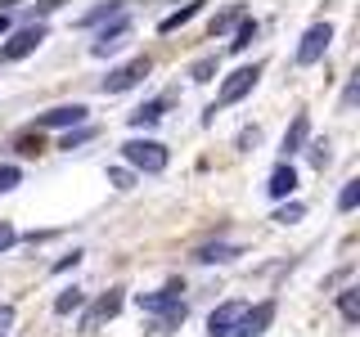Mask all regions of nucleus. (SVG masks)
I'll use <instances>...</instances> for the list:
<instances>
[{
	"label": "nucleus",
	"mask_w": 360,
	"mask_h": 337,
	"mask_svg": "<svg viewBox=\"0 0 360 337\" xmlns=\"http://www.w3.org/2000/svg\"><path fill=\"white\" fill-rule=\"evenodd\" d=\"M18 153H41V135H18Z\"/></svg>",
	"instance_id": "nucleus-29"
},
{
	"label": "nucleus",
	"mask_w": 360,
	"mask_h": 337,
	"mask_svg": "<svg viewBox=\"0 0 360 337\" xmlns=\"http://www.w3.org/2000/svg\"><path fill=\"white\" fill-rule=\"evenodd\" d=\"M9 32V9H0V37Z\"/></svg>",
	"instance_id": "nucleus-35"
},
{
	"label": "nucleus",
	"mask_w": 360,
	"mask_h": 337,
	"mask_svg": "<svg viewBox=\"0 0 360 337\" xmlns=\"http://www.w3.org/2000/svg\"><path fill=\"white\" fill-rule=\"evenodd\" d=\"M82 121H86V104H59V108L41 112L37 126H82Z\"/></svg>",
	"instance_id": "nucleus-10"
},
{
	"label": "nucleus",
	"mask_w": 360,
	"mask_h": 337,
	"mask_svg": "<svg viewBox=\"0 0 360 337\" xmlns=\"http://www.w3.org/2000/svg\"><path fill=\"white\" fill-rule=\"evenodd\" d=\"M162 112H167L162 99H149L144 108H135V112H131V126H135V131H144V126H153V121H162Z\"/></svg>",
	"instance_id": "nucleus-15"
},
{
	"label": "nucleus",
	"mask_w": 360,
	"mask_h": 337,
	"mask_svg": "<svg viewBox=\"0 0 360 337\" xmlns=\"http://www.w3.org/2000/svg\"><path fill=\"white\" fill-rule=\"evenodd\" d=\"M140 310L158 319V333H172L185 324V301H180V288H162V292H140Z\"/></svg>",
	"instance_id": "nucleus-1"
},
{
	"label": "nucleus",
	"mask_w": 360,
	"mask_h": 337,
	"mask_svg": "<svg viewBox=\"0 0 360 337\" xmlns=\"http://www.w3.org/2000/svg\"><path fill=\"white\" fill-rule=\"evenodd\" d=\"M356 202H360V180H347L342 194H338V211H352Z\"/></svg>",
	"instance_id": "nucleus-20"
},
{
	"label": "nucleus",
	"mask_w": 360,
	"mask_h": 337,
	"mask_svg": "<svg viewBox=\"0 0 360 337\" xmlns=\"http://www.w3.org/2000/svg\"><path fill=\"white\" fill-rule=\"evenodd\" d=\"M302 216H307V207H302V202H284V207H279L270 220H275V225H297Z\"/></svg>",
	"instance_id": "nucleus-19"
},
{
	"label": "nucleus",
	"mask_w": 360,
	"mask_h": 337,
	"mask_svg": "<svg viewBox=\"0 0 360 337\" xmlns=\"http://www.w3.org/2000/svg\"><path fill=\"white\" fill-rule=\"evenodd\" d=\"M270 324H275V301H257V306L243 310V319L234 324L230 337H262V333H270Z\"/></svg>",
	"instance_id": "nucleus-5"
},
{
	"label": "nucleus",
	"mask_w": 360,
	"mask_h": 337,
	"mask_svg": "<svg viewBox=\"0 0 360 337\" xmlns=\"http://www.w3.org/2000/svg\"><path fill=\"white\" fill-rule=\"evenodd\" d=\"M243 301H225V306H217V310H212V319H207V333L212 337H230L234 333V324H239L243 319Z\"/></svg>",
	"instance_id": "nucleus-9"
},
{
	"label": "nucleus",
	"mask_w": 360,
	"mask_h": 337,
	"mask_svg": "<svg viewBox=\"0 0 360 337\" xmlns=\"http://www.w3.org/2000/svg\"><path fill=\"white\" fill-rule=\"evenodd\" d=\"M307 135H311V117H307V112H297V117H292V126H288V135H284V157L297 153L302 144H307Z\"/></svg>",
	"instance_id": "nucleus-13"
},
{
	"label": "nucleus",
	"mask_w": 360,
	"mask_h": 337,
	"mask_svg": "<svg viewBox=\"0 0 360 337\" xmlns=\"http://www.w3.org/2000/svg\"><path fill=\"white\" fill-rule=\"evenodd\" d=\"M149 54H140V59H131V63H122V67H112V72L104 77V90L108 95H122V90H131L140 77H149Z\"/></svg>",
	"instance_id": "nucleus-7"
},
{
	"label": "nucleus",
	"mask_w": 360,
	"mask_h": 337,
	"mask_svg": "<svg viewBox=\"0 0 360 337\" xmlns=\"http://www.w3.org/2000/svg\"><path fill=\"white\" fill-rule=\"evenodd\" d=\"M127 37H131V18L117 14V18H112V27H108L95 45H90V54H95V59H108V54H117L122 45H127Z\"/></svg>",
	"instance_id": "nucleus-8"
},
{
	"label": "nucleus",
	"mask_w": 360,
	"mask_h": 337,
	"mask_svg": "<svg viewBox=\"0 0 360 337\" xmlns=\"http://www.w3.org/2000/svg\"><path fill=\"white\" fill-rule=\"evenodd\" d=\"M234 256H239V247H234V243H202L198 252H194V261L217 265V261H234Z\"/></svg>",
	"instance_id": "nucleus-14"
},
{
	"label": "nucleus",
	"mask_w": 360,
	"mask_h": 337,
	"mask_svg": "<svg viewBox=\"0 0 360 337\" xmlns=\"http://www.w3.org/2000/svg\"><path fill=\"white\" fill-rule=\"evenodd\" d=\"M252 41H257V22H252V18H239V32H234L230 50H234V54H243L248 45H252Z\"/></svg>",
	"instance_id": "nucleus-17"
},
{
	"label": "nucleus",
	"mask_w": 360,
	"mask_h": 337,
	"mask_svg": "<svg viewBox=\"0 0 360 337\" xmlns=\"http://www.w3.org/2000/svg\"><path fill=\"white\" fill-rule=\"evenodd\" d=\"M117 310H122V292L112 288V292H104V297L95 301V310L86 315V329H99V324H104V319H112Z\"/></svg>",
	"instance_id": "nucleus-12"
},
{
	"label": "nucleus",
	"mask_w": 360,
	"mask_h": 337,
	"mask_svg": "<svg viewBox=\"0 0 360 337\" xmlns=\"http://www.w3.org/2000/svg\"><path fill=\"white\" fill-rule=\"evenodd\" d=\"M311 162L324 171V162H329V144H324V140H315V144H311Z\"/></svg>",
	"instance_id": "nucleus-28"
},
{
	"label": "nucleus",
	"mask_w": 360,
	"mask_h": 337,
	"mask_svg": "<svg viewBox=\"0 0 360 337\" xmlns=\"http://www.w3.org/2000/svg\"><path fill=\"white\" fill-rule=\"evenodd\" d=\"M212 72H217V59H198L194 67H189V77H194V81H207Z\"/></svg>",
	"instance_id": "nucleus-25"
},
{
	"label": "nucleus",
	"mask_w": 360,
	"mask_h": 337,
	"mask_svg": "<svg viewBox=\"0 0 360 337\" xmlns=\"http://www.w3.org/2000/svg\"><path fill=\"white\" fill-rule=\"evenodd\" d=\"M82 140H90V131H86V126H82V131H77V135H72V131H68V135H63V144H59V149H77V144H82Z\"/></svg>",
	"instance_id": "nucleus-30"
},
{
	"label": "nucleus",
	"mask_w": 360,
	"mask_h": 337,
	"mask_svg": "<svg viewBox=\"0 0 360 337\" xmlns=\"http://www.w3.org/2000/svg\"><path fill=\"white\" fill-rule=\"evenodd\" d=\"M338 310H342V319H347V324H356V319H360V297H356V288H347L342 297H338Z\"/></svg>",
	"instance_id": "nucleus-18"
},
{
	"label": "nucleus",
	"mask_w": 360,
	"mask_h": 337,
	"mask_svg": "<svg viewBox=\"0 0 360 337\" xmlns=\"http://www.w3.org/2000/svg\"><path fill=\"white\" fill-rule=\"evenodd\" d=\"M122 157H127L135 171H144V176H162L167 171V149L158 140H127L122 144Z\"/></svg>",
	"instance_id": "nucleus-2"
},
{
	"label": "nucleus",
	"mask_w": 360,
	"mask_h": 337,
	"mask_svg": "<svg viewBox=\"0 0 360 337\" xmlns=\"http://www.w3.org/2000/svg\"><path fill=\"white\" fill-rule=\"evenodd\" d=\"M18 180H22V171H18V166H0V194H9V189H14Z\"/></svg>",
	"instance_id": "nucleus-23"
},
{
	"label": "nucleus",
	"mask_w": 360,
	"mask_h": 337,
	"mask_svg": "<svg viewBox=\"0 0 360 337\" xmlns=\"http://www.w3.org/2000/svg\"><path fill=\"white\" fill-rule=\"evenodd\" d=\"M257 140H262V131H257V126H252V131H243V135H239V149H252Z\"/></svg>",
	"instance_id": "nucleus-31"
},
{
	"label": "nucleus",
	"mask_w": 360,
	"mask_h": 337,
	"mask_svg": "<svg viewBox=\"0 0 360 337\" xmlns=\"http://www.w3.org/2000/svg\"><path fill=\"white\" fill-rule=\"evenodd\" d=\"M257 77H262V63H252V67H234L230 77L221 81V90H217V104H212L207 112H217V108H230V104H239V99L248 95V90L257 86Z\"/></svg>",
	"instance_id": "nucleus-3"
},
{
	"label": "nucleus",
	"mask_w": 360,
	"mask_h": 337,
	"mask_svg": "<svg viewBox=\"0 0 360 337\" xmlns=\"http://www.w3.org/2000/svg\"><path fill=\"white\" fill-rule=\"evenodd\" d=\"M356 95H360V81H356V77H352V81H347V95H342V104L352 108V104H356Z\"/></svg>",
	"instance_id": "nucleus-32"
},
{
	"label": "nucleus",
	"mask_w": 360,
	"mask_h": 337,
	"mask_svg": "<svg viewBox=\"0 0 360 337\" xmlns=\"http://www.w3.org/2000/svg\"><path fill=\"white\" fill-rule=\"evenodd\" d=\"M45 37H50V32H45L41 22H37V27H22V32H14V37L0 45V63H18V59H27L32 50H41V41H45Z\"/></svg>",
	"instance_id": "nucleus-4"
},
{
	"label": "nucleus",
	"mask_w": 360,
	"mask_h": 337,
	"mask_svg": "<svg viewBox=\"0 0 360 337\" xmlns=\"http://www.w3.org/2000/svg\"><path fill=\"white\" fill-rule=\"evenodd\" d=\"M329 41H333V27H329V22H315V27H307V37H302V45H297V63L302 67L320 63L324 50H329Z\"/></svg>",
	"instance_id": "nucleus-6"
},
{
	"label": "nucleus",
	"mask_w": 360,
	"mask_h": 337,
	"mask_svg": "<svg viewBox=\"0 0 360 337\" xmlns=\"http://www.w3.org/2000/svg\"><path fill=\"white\" fill-rule=\"evenodd\" d=\"M122 14V5H99V9H90V14L82 18V27H95V22H104V18H117Z\"/></svg>",
	"instance_id": "nucleus-22"
},
{
	"label": "nucleus",
	"mask_w": 360,
	"mask_h": 337,
	"mask_svg": "<svg viewBox=\"0 0 360 337\" xmlns=\"http://www.w3.org/2000/svg\"><path fill=\"white\" fill-rule=\"evenodd\" d=\"M77 306H82V292H77V288H72V292H63V297L54 301V310H59V315H68V310H77Z\"/></svg>",
	"instance_id": "nucleus-24"
},
{
	"label": "nucleus",
	"mask_w": 360,
	"mask_h": 337,
	"mask_svg": "<svg viewBox=\"0 0 360 337\" xmlns=\"http://www.w3.org/2000/svg\"><path fill=\"white\" fill-rule=\"evenodd\" d=\"M9 324H14V306H0V333H9Z\"/></svg>",
	"instance_id": "nucleus-33"
},
{
	"label": "nucleus",
	"mask_w": 360,
	"mask_h": 337,
	"mask_svg": "<svg viewBox=\"0 0 360 337\" xmlns=\"http://www.w3.org/2000/svg\"><path fill=\"white\" fill-rule=\"evenodd\" d=\"M198 9H202V0H194V5H185V9H176V14H167L162 22H158V32H162V37H172L176 27H185L189 18H198Z\"/></svg>",
	"instance_id": "nucleus-16"
},
{
	"label": "nucleus",
	"mask_w": 360,
	"mask_h": 337,
	"mask_svg": "<svg viewBox=\"0 0 360 337\" xmlns=\"http://www.w3.org/2000/svg\"><path fill=\"white\" fill-rule=\"evenodd\" d=\"M14 243H18V230H14L9 220H0V252H9Z\"/></svg>",
	"instance_id": "nucleus-27"
},
{
	"label": "nucleus",
	"mask_w": 360,
	"mask_h": 337,
	"mask_svg": "<svg viewBox=\"0 0 360 337\" xmlns=\"http://www.w3.org/2000/svg\"><path fill=\"white\" fill-rule=\"evenodd\" d=\"M292 189H297V171H292V162H279L275 171H270V185H266V194H270V198H288Z\"/></svg>",
	"instance_id": "nucleus-11"
},
{
	"label": "nucleus",
	"mask_w": 360,
	"mask_h": 337,
	"mask_svg": "<svg viewBox=\"0 0 360 337\" xmlns=\"http://www.w3.org/2000/svg\"><path fill=\"white\" fill-rule=\"evenodd\" d=\"M239 18H243V9H239V5L225 9V14H217V18H212V37H221V32H225V27H234Z\"/></svg>",
	"instance_id": "nucleus-21"
},
{
	"label": "nucleus",
	"mask_w": 360,
	"mask_h": 337,
	"mask_svg": "<svg viewBox=\"0 0 360 337\" xmlns=\"http://www.w3.org/2000/svg\"><path fill=\"white\" fill-rule=\"evenodd\" d=\"M108 185H117V189H131V185H135V176L127 171V166H112V171H108Z\"/></svg>",
	"instance_id": "nucleus-26"
},
{
	"label": "nucleus",
	"mask_w": 360,
	"mask_h": 337,
	"mask_svg": "<svg viewBox=\"0 0 360 337\" xmlns=\"http://www.w3.org/2000/svg\"><path fill=\"white\" fill-rule=\"evenodd\" d=\"M77 261H82V252H72V256H63V261H59V265H54V270H59V275H63V270H72Z\"/></svg>",
	"instance_id": "nucleus-34"
},
{
	"label": "nucleus",
	"mask_w": 360,
	"mask_h": 337,
	"mask_svg": "<svg viewBox=\"0 0 360 337\" xmlns=\"http://www.w3.org/2000/svg\"><path fill=\"white\" fill-rule=\"evenodd\" d=\"M0 337H5V333H0Z\"/></svg>",
	"instance_id": "nucleus-36"
}]
</instances>
